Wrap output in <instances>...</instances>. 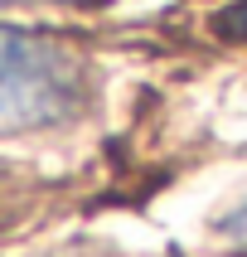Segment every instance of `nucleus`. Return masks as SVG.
<instances>
[{
    "label": "nucleus",
    "instance_id": "obj_1",
    "mask_svg": "<svg viewBox=\"0 0 247 257\" xmlns=\"http://www.w3.org/2000/svg\"><path fill=\"white\" fill-rule=\"evenodd\" d=\"M83 102V63L63 44L0 25V131L63 121Z\"/></svg>",
    "mask_w": 247,
    "mask_h": 257
},
{
    "label": "nucleus",
    "instance_id": "obj_2",
    "mask_svg": "<svg viewBox=\"0 0 247 257\" xmlns=\"http://www.w3.org/2000/svg\"><path fill=\"white\" fill-rule=\"evenodd\" d=\"M223 233H232V238H247V204H242V209H232V214L223 218Z\"/></svg>",
    "mask_w": 247,
    "mask_h": 257
}]
</instances>
